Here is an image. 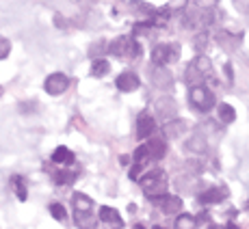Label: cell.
Masks as SVG:
<instances>
[{"label":"cell","instance_id":"obj_1","mask_svg":"<svg viewBox=\"0 0 249 229\" xmlns=\"http://www.w3.org/2000/svg\"><path fill=\"white\" fill-rule=\"evenodd\" d=\"M139 184L143 186V190H145V195H147L150 199L167 195V180H165V173H162L160 169H152V171H147L145 175H141Z\"/></svg>","mask_w":249,"mask_h":229},{"label":"cell","instance_id":"obj_2","mask_svg":"<svg viewBox=\"0 0 249 229\" xmlns=\"http://www.w3.org/2000/svg\"><path fill=\"white\" fill-rule=\"evenodd\" d=\"M210 71H213V63H210L208 56L199 52V54L189 63V67H186V80L193 84H199L204 78H208Z\"/></svg>","mask_w":249,"mask_h":229},{"label":"cell","instance_id":"obj_3","mask_svg":"<svg viewBox=\"0 0 249 229\" xmlns=\"http://www.w3.org/2000/svg\"><path fill=\"white\" fill-rule=\"evenodd\" d=\"M108 52L113 56H119V59H139V52L141 48L135 41V37H128V35H122L108 46Z\"/></svg>","mask_w":249,"mask_h":229},{"label":"cell","instance_id":"obj_4","mask_svg":"<svg viewBox=\"0 0 249 229\" xmlns=\"http://www.w3.org/2000/svg\"><path fill=\"white\" fill-rule=\"evenodd\" d=\"M189 99H191V104H193L197 111H202V113H208L210 108L214 106V95H213V91H210L208 87H204L202 82L191 87Z\"/></svg>","mask_w":249,"mask_h":229},{"label":"cell","instance_id":"obj_5","mask_svg":"<svg viewBox=\"0 0 249 229\" xmlns=\"http://www.w3.org/2000/svg\"><path fill=\"white\" fill-rule=\"evenodd\" d=\"M180 56V48L178 44H159L152 50V63L162 65V67H169L171 63H176Z\"/></svg>","mask_w":249,"mask_h":229},{"label":"cell","instance_id":"obj_6","mask_svg":"<svg viewBox=\"0 0 249 229\" xmlns=\"http://www.w3.org/2000/svg\"><path fill=\"white\" fill-rule=\"evenodd\" d=\"M68 87H70V78L63 74V71H54V74H50L46 78V82H44L46 93H50V95L65 93V91H68Z\"/></svg>","mask_w":249,"mask_h":229},{"label":"cell","instance_id":"obj_7","mask_svg":"<svg viewBox=\"0 0 249 229\" xmlns=\"http://www.w3.org/2000/svg\"><path fill=\"white\" fill-rule=\"evenodd\" d=\"M154 111L162 121L167 123V121H171V119L178 117V104H176L171 98H159L156 104H154Z\"/></svg>","mask_w":249,"mask_h":229},{"label":"cell","instance_id":"obj_8","mask_svg":"<svg viewBox=\"0 0 249 229\" xmlns=\"http://www.w3.org/2000/svg\"><path fill=\"white\" fill-rule=\"evenodd\" d=\"M152 201L160 208L162 214H178L180 208H182V199L176 197V195H169V193L162 195V197H154Z\"/></svg>","mask_w":249,"mask_h":229},{"label":"cell","instance_id":"obj_9","mask_svg":"<svg viewBox=\"0 0 249 229\" xmlns=\"http://www.w3.org/2000/svg\"><path fill=\"white\" fill-rule=\"evenodd\" d=\"M115 84H117L119 91L124 93H130V91H137L139 89V76L135 74V71H124V74L117 76V80H115Z\"/></svg>","mask_w":249,"mask_h":229},{"label":"cell","instance_id":"obj_10","mask_svg":"<svg viewBox=\"0 0 249 229\" xmlns=\"http://www.w3.org/2000/svg\"><path fill=\"white\" fill-rule=\"evenodd\" d=\"M154 130H156L154 117H150L147 113L139 114V119H137V136L139 138H150L152 134H154Z\"/></svg>","mask_w":249,"mask_h":229},{"label":"cell","instance_id":"obj_11","mask_svg":"<svg viewBox=\"0 0 249 229\" xmlns=\"http://www.w3.org/2000/svg\"><path fill=\"white\" fill-rule=\"evenodd\" d=\"M152 80H154L156 87L160 89H167L174 84V76H171V71L167 67H162V65H156V69L152 71Z\"/></svg>","mask_w":249,"mask_h":229},{"label":"cell","instance_id":"obj_12","mask_svg":"<svg viewBox=\"0 0 249 229\" xmlns=\"http://www.w3.org/2000/svg\"><path fill=\"white\" fill-rule=\"evenodd\" d=\"M184 147L191 151V154L202 156V154H206V151H208V141H206V136H202V134H193L191 138H186Z\"/></svg>","mask_w":249,"mask_h":229},{"label":"cell","instance_id":"obj_13","mask_svg":"<svg viewBox=\"0 0 249 229\" xmlns=\"http://www.w3.org/2000/svg\"><path fill=\"white\" fill-rule=\"evenodd\" d=\"M74 160H76V156H74V151L70 149V147H56L54 151H52V162L54 164H63V166H68V164H74Z\"/></svg>","mask_w":249,"mask_h":229},{"label":"cell","instance_id":"obj_14","mask_svg":"<svg viewBox=\"0 0 249 229\" xmlns=\"http://www.w3.org/2000/svg\"><path fill=\"white\" fill-rule=\"evenodd\" d=\"M226 197H228V190L226 188H208V190H204V193L199 195V201H202L204 206H210V203L223 201Z\"/></svg>","mask_w":249,"mask_h":229},{"label":"cell","instance_id":"obj_15","mask_svg":"<svg viewBox=\"0 0 249 229\" xmlns=\"http://www.w3.org/2000/svg\"><path fill=\"white\" fill-rule=\"evenodd\" d=\"M184 130H186V123L178 117L165 123V136L167 138H180L182 134H184Z\"/></svg>","mask_w":249,"mask_h":229},{"label":"cell","instance_id":"obj_16","mask_svg":"<svg viewBox=\"0 0 249 229\" xmlns=\"http://www.w3.org/2000/svg\"><path fill=\"white\" fill-rule=\"evenodd\" d=\"M147 149H150V156H152V158L160 160L162 156L167 154V143H165V138L150 136V143H147Z\"/></svg>","mask_w":249,"mask_h":229},{"label":"cell","instance_id":"obj_17","mask_svg":"<svg viewBox=\"0 0 249 229\" xmlns=\"http://www.w3.org/2000/svg\"><path fill=\"white\" fill-rule=\"evenodd\" d=\"M74 221L78 229H95V225H98V218L93 216V212H76Z\"/></svg>","mask_w":249,"mask_h":229},{"label":"cell","instance_id":"obj_18","mask_svg":"<svg viewBox=\"0 0 249 229\" xmlns=\"http://www.w3.org/2000/svg\"><path fill=\"white\" fill-rule=\"evenodd\" d=\"M100 221L102 223H108V225H122V216L115 208H108V206H102L100 208Z\"/></svg>","mask_w":249,"mask_h":229},{"label":"cell","instance_id":"obj_19","mask_svg":"<svg viewBox=\"0 0 249 229\" xmlns=\"http://www.w3.org/2000/svg\"><path fill=\"white\" fill-rule=\"evenodd\" d=\"M71 203H74L76 212H91V210H93V201H91V197H87L85 193H76L74 197H71Z\"/></svg>","mask_w":249,"mask_h":229},{"label":"cell","instance_id":"obj_20","mask_svg":"<svg viewBox=\"0 0 249 229\" xmlns=\"http://www.w3.org/2000/svg\"><path fill=\"white\" fill-rule=\"evenodd\" d=\"M52 178H54V182H56V184L68 186V184H71V182L76 180V173H74V171H65V169H61V171H54V173H52Z\"/></svg>","mask_w":249,"mask_h":229},{"label":"cell","instance_id":"obj_21","mask_svg":"<svg viewBox=\"0 0 249 229\" xmlns=\"http://www.w3.org/2000/svg\"><path fill=\"white\" fill-rule=\"evenodd\" d=\"M236 119V111L230 104H219V121L223 123H232Z\"/></svg>","mask_w":249,"mask_h":229},{"label":"cell","instance_id":"obj_22","mask_svg":"<svg viewBox=\"0 0 249 229\" xmlns=\"http://www.w3.org/2000/svg\"><path fill=\"white\" fill-rule=\"evenodd\" d=\"M108 69H111V63H108V61H104V59H100V61H95V63L91 65V76L102 78V76L108 74Z\"/></svg>","mask_w":249,"mask_h":229},{"label":"cell","instance_id":"obj_23","mask_svg":"<svg viewBox=\"0 0 249 229\" xmlns=\"http://www.w3.org/2000/svg\"><path fill=\"white\" fill-rule=\"evenodd\" d=\"M197 227V221H195L191 214H178L176 218V229H195Z\"/></svg>","mask_w":249,"mask_h":229},{"label":"cell","instance_id":"obj_24","mask_svg":"<svg viewBox=\"0 0 249 229\" xmlns=\"http://www.w3.org/2000/svg\"><path fill=\"white\" fill-rule=\"evenodd\" d=\"M11 184L16 186V195L20 201H26L28 193H26V184H24V178H20V175H13L11 178Z\"/></svg>","mask_w":249,"mask_h":229},{"label":"cell","instance_id":"obj_25","mask_svg":"<svg viewBox=\"0 0 249 229\" xmlns=\"http://www.w3.org/2000/svg\"><path fill=\"white\" fill-rule=\"evenodd\" d=\"M50 214L56 218L59 223H63L65 218H68V212H65V208L61 206V203H50Z\"/></svg>","mask_w":249,"mask_h":229},{"label":"cell","instance_id":"obj_26","mask_svg":"<svg viewBox=\"0 0 249 229\" xmlns=\"http://www.w3.org/2000/svg\"><path fill=\"white\" fill-rule=\"evenodd\" d=\"M147 156H150L147 145H141V147H137V149H135V156H132V158H135V162H139V164H143V160H145Z\"/></svg>","mask_w":249,"mask_h":229},{"label":"cell","instance_id":"obj_27","mask_svg":"<svg viewBox=\"0 0 249 229\" xmlns=\"http://www.w3.org/2000/svg\"><path fill=\"white\" fill-rule=\"evenodd\" d=\"M195 7L202 9V11H210V9H214L219 4V0H193Z\"/></svg>","mask_w":249,"mask_h":229},{"label":"cell","instance_id":"obj_28","mask_svg":"<svg viewBox=\"0 0 249 229\" xmlns=\"http://www.w3.org/2000/svg\"><path fill=\"white\" fill-rule=\"evenodd\" d=\"M11 52V41L9 39H0V59H7Z\"/></svg>","mask_w":249,"mask_h":229},{"label":"cell","instance_id":"obj_29","mask_svg":"<svg viewBox=\"0 0 249 229\" xmlns=\"http://www.w3.org/2000/svg\"><path fill=\"white\" fill-rule=\"evenodd\" d=\"M128 175H130L132 182H139V180H141V164H139V162H135V166L130 169V173H128Z\"/></svg>","mask_w":249,"mask_h":229},{"label":"cell","instance_id":"obj_30","mask_svg":"<svg viewBox=\"0 0 249 229\" xmlns=\"http://www.w3.org/2000/svg\"><path fill=\"white\" fill-rule=\"evenodd\" d=\"M206 41H208V33L204 31V33H199V35L195 37V48H197V50H199V48H204Z\"/></svg>","mask_w":249,"mask_h":229},{"label":"cell","instance_id":"obj_31","mask_svg":"<svg viewBox=\"0 0 249 229\" xmlns=\"http://www.w3.org/2000/svg\"><path fill=\"white\" fill-rule=\"evenodd\" d=\"M234 7H236L238 11L247 13L249 11V0H234Z\"/></svg>","mask_w":249,"mask_h":229},{"label":"cell","instance_id":"obj_32","mask_svg":"<svg viewBox=\"0 0 249 229\" xmlns=\"http://www.w3.org/2000/svg\"><path fill=\"white\" fill-rule=\"evenodd\" d=\"M228 229H241V227H238L236 223H230V225H228Z\"/></svg>","mask_w":249,"mask_h":229},{"label":"cell","instance_id":"obj_33","mask_svg":"<svg viewBox=\"0 0 249 229\" xmlns=\"http://www.w3.org/2000/svg\"><path fill=\"white\" fill-rule=\"evenodd\" d=\"M132 229H145V225H132Z\"/></svg>","mask_w":249,"mask_h":229},{"label":"cell","instance_id":"obj_34","mask_svg":"<svg viewBox=\"0 0 249 229\" xmlns=\"http://www.w3.org/2000/svg\"><path fill=\"white\" fill-rule=\"evenodd\" d=\"M208 229H223V227H219V225H208Z\"/></svg>","mask_w":249,"mask_h":229},{"label":"cell","instance_id":"obj_35","mask_svg":"<svg viewBox=\"0 0 249 229\" xmlns=\"http://www.w3.org/2000/svg\"><path fill=\"white\" fill-rule=\"evenodd\" d=\"M154 229H162V227H159V225H156V227H154Z\"/></svg>","mask_w":249,"mask_h":229}]
</instances>
